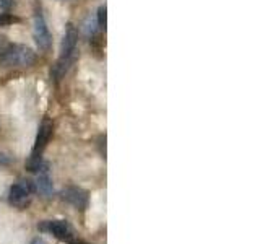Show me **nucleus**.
Wrapping results in <instances>:
<instances>
[{
  "instance_id": "nucleus-1",
  "label": "nucleus",
  "mask_w": 260,
  "mask_h": 244,
  "mask_svg": "<svg viewBox=\"0 0 260 244\" xmlns=\"http://www.w3.org/2000/svg\"><path fill=\"white\" fill-rule=\"evenodd\" d=\"M0 62L15 67H31L36 62V54L23 44H8L0 49Z\"/></svg>"
},
{
  "instance_id": "nucleus-2",
  "label": "nucleus",
  "mask_w": 260,
  "mask_h": 244,
  "mask_svg": "<svg viewBox=\"0 0 260 244\" xmlns=\"http://www.w3.org/2000/svg\"><path fill=\"white\" fill-rule=\"evenodd\" d=\"M35 192H36V187L31 179H20V181L15 182L10 187V191H8V203L15 208L23 210L31 203Z\"/></svg>"
},
{
  "instance_id": "nucleus-3",
  "label": "nucleus",
  "mask_w": 260,
  "mask_h": 244,
  "mask_svg": "<svg viewBox=\"0 0 260 244\" xmlns=\"http://www.w3.org/2000/svg\"><path fill=\"white\" fill-rule=\"evenodd\" d=\"M38 230L52 234L55 239L63 242H72L75 238V231L67 220H43L38 223Z\"/></svg>"
},
{
  "instance_id": "nucleus-4",
  "label": "nucleus",
  "mask_w": 260,
  "mask_h": 244,
  "mask_svg": "<svg viewBox=\"0 0 260 244\" xmlns=\"http://www.w3.org/2000/svg\"><path fill=\"white\" fill-rule=\"evenodd\" d=\"M32 38H35L38 47L43 52H47L52 46V36L49 33V28L46 24V20L41 12L35 13V26H32Z\"/></svg>"
},
{
  "instance_id": "nucleus-5",
  "label": "nucleus",
  "mask_w": 260,
  "mask_h": 244,
  "mask_svg": "<svg viewBox=\"0 0 260 244\" xmlns=\"http://www.w3.org/2000/svg\"><path fill=\"white\" fill-rule=\"evenodd\" d=\"M60 199L70 203L72 207H75L77 210L85 211L89 205V195L85 189L77 186H69L60 192Z\"/></svg>"
},
{
  "instance_id": "nucleus-6",
  "label": "nucleus",
  "mask_w": 260,
  "mask_h": 244,
  "mask_svg": "<svg viewBox=\"0 0 260 244\" xmlns=\"http://www.w3.org/2000/svg\"><path fill=\"white\" fill-rule=\"evenodd\" d=\"M54 132V124L51 119H43V122L38 127V134H36V140H35V146H32L31 155L32 157H43V151L47 146L49 140H51Z\"/></svg>"
},
{
  "instance_id": "nucleus-7",
  "label": "nucleus",
  "mask_w": 260,
  "mask_h": 244,
  "mask_svg": "<svg viewBox=\"0 0 260 244\" xmlns=\"http://www.w3.org/2000/svg\"><path fill=\"white\" fill-rule=\"evenodd\" d=\"M36 192H39L43 197H51L54 194V186H52V179L49 176V166L44 169H41L38 173V179L35 181Z\"/></svg>"
},
{
  "instance_id": "nucleus-8",
  "label": "nucleus",
  "mask_w": 260,
  "mask_h": 244,
  "mask_svg": "<svg viewBox=\"0 0 260 244\" xmlns=\"http://www.w3.org/2000/svg\"><path fill=\"white\" fill-rule=\"evenodd\" d=\"M98 21H96V18H91V16H88V18L85 20V23H83V31H85V35L88 36V38H91V36H94L96 35V31H98Z\"/></svg>"
},
{
  "instance_id": "nucleus-9",
  "label": "nucleus",
  "mask_w": 260,
  "mask_h": 244,
  "mask_svg": "<svg viewBox=\"0 0 260 244\" xmlns=\"http://www.w3.org/2000/svg\"><path fill=\"white\" fill-rule=\"evenodd\" d=\"M96 21H98V26H100V28H106V21H108V10H106V7L98 8Z\"/></svg>"
},
{
  "instance_id": "nucleus-10",
  "label": "nucleus",
  "mask_w": 260,
  "mask_h": 244,
  "mask_svg": "<svg viewBox=\"0 0 260 244\" xmlns=\"http://www.w3.org/2000/svg\"><path fill=\"white\" fill-rule=\"evenodd\" d=\"M15 21H18V20H16L15 16H12V15H8V13L0 15V26H8V24H12Z\"/></svg>"
},
{
  "instance_id": "nucleus-11",
  "label": "nucleus",
  "mask_w": 260,
  "mask_h": 244,
  "mask_svg": "<svg viewBox=\"0 0 260 244\" xmlns=\"http://www.w3.org/2000/svg\"><path fill=\"white\" fill-rule=\"evenodd\" d=\"M13 7V0H0V10L8 12Z\"/></svg>"
},
{
  "instance_id": "nucleus-12",
  "label": "nucleus",
  "mask_w": 260,
  "mask_h": 244,
  "mask_svg": "<svg viewBox=\"0 0 260 244\" xmlns=\"http://www.w3.org/2000/svg\"><path fill=\"white\" fill-rule=\"evenodd\" d=\"M31 244H47V242L44 239H41V238H36V239L31 241Z\"/></svg>"
},
{
  "instance_id": "nucleus-13",
  "label": "nucleus",
  "mask_w": 260,
  "mask_h": 244,
  "mask_svg": "<svg viewBox=\"0 0 260 244\" xmlns=\"http://www.w3.org/2000/svg\"><path fill=\"white\" fill-rule=\"evenodd\" d=\"M73 244H88V242H73Z\"/></svg>"
}]
</instances>
